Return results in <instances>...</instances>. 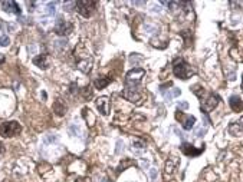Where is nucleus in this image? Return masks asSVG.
I'll return each instance as SVG.
<instances>
[{
  "label": "nucleus",
  "mask_w": 243,
  "mask_h": 182,
  "mask_svg": "<svg viewBox=\"0 0 243 182\" xmlns=\"http://www.w3.org/2000/svg\"><path fill=\"white\" fill-rule=\"evenodd\" d=\"M141 60H143V58H141V56H137V53H134V55H131L130 56V62L131 63H138V62H141Z\"/></svg>",
  "instance_id": "obj_24"
},
{
  "label": "nucleus",
  "mask_w": 243,
  "mask_h": 182,
  "mask_svg": "<svg viewBox=\"0 0 243 182\" xmlns=\"http://www.w3.org/2000/svg\"><path fill=\"white\" fill-rule=\"evenodd\" d=\"M243 132V116L240 118L239 120H235L229 125V133L233 135V136H237Z\"/></svg>",
  "instance_id": "obj_13"
},
{
  "label": "nucleus",
  "mask_w": 243,
  "mask_h": 182,
  "mask_svg": "<svg viewBox=\"0 0 243 182\" xmlns=\"http://www.w3.org/2000/svg\"><path fill=\"white\" fill-rule=\"evenodd\" d=\"M33 63L38 67H40V69H48L49 65H50V58L48 56L46 53L38 55V56H35V58H33Z\"/></svg>",
  "instance_id": "obj_11"
},
{
  "label": "nucleus",
  "mask_w": 243,
  "mask_h": 182,
  "mask_svg": "<svg viewBox=\"0 0 243 182\" xmlns=\"http://www.w3.org/2000/svg\"><path fill=\"white\" fill-rule=\"evenodd\" d=\"M180 149H181V152L184 153V155L194 158V156H199V155H200V153L204 151V145L201 146V148H194L191 144L183 142V144H181V146H180Z\"/></svg>",
  "instance_id": "obj_9"
},
{
  "label": "nucleus",
  "mask_w": 243,
  "mask_h": 182,
  "mask_svg": "<svg viewBox=\"0 0 243 182\" xmlns=\"http://www.w3.org/2000/svg\"><path fill=\"white\" fill-rule=\"evenodd\" d=\"M132 146H135V148H144V142L143 141H134L132 142Z\"/></svg>",
  "instance_id": "obj_30"
},
{
  "label": "nucleus",
  "mask_w": 243,
  "mask_h": 182,
  "mask_svg": "<svg viewBox=\"0 0 243 182\" xmlns=\"http://www.w3.org/2000/svg\"><path fill=\"white\" fill-rule=\"evenodd\" d=\"M95 7H97V2H92V0H78L75 3V9L84 17L91 16L95 12Z\"/></svg>",
  "instance_id": "obj_5"
},
{
  "label": "nucleus",
  "mask_w": 243,
  "mask_h": 182,
  "mask_svg": "<svg viewBox=\"0 0 243 182\" xmlns=\"http://www.w3.org/2000/svg\"><path fill=\"white\" fill-rule=\"evenodd\" d=\"M191 91H193L194 93H196V95L199 96V98H200V99H201V98H203V96L206 95V92H204V87H201L200 85H194V86L191 87Z\"/></svg>",
  "instance_id": "obj_20"
},
{
  "label": "nucleus",
  "mask_w": 243,
  "mask_h": 182,
  "mask_svg": "<svg viewBox=\"0 0 243 182\" xmlns=\"http://www.w3.org/2000/svg\"><path fill=\"white\" fill-rule=\"evenodd\" d=\"M173 72H174V75H176L177 78L183 79V80L189 79L191 75H194V71L191 69V66L186 62L184 59H181V58L174 60V65H173Z\"/></svg>",
  "instance_id": "obj_3"
},
{
  "label": "nucleus",
  "mask_w": 243,
  "mask_h": 182,
  "mask_svg": "<svg viewBox=\"0 0 243 182\" xmlns=\"http://www.w3.org/2000/svg\"><path fill=\"white\" fill-rule=\"evenodd\" d=\"M71 131H72V132H75V133H81L79 128H78V126H75V125H72V126H71Z\"/></svg>",
  "instance_id": "obj_34"
},
{
  "label": "nucleus",
  "mask_w": 243,
  "mask_h": 182,
  "mask_svg": "<svg viewBox=\"0 0 243 182\" xmlns=\"http://www.w3.org/2000/svg\"><path fill=\"white\" fill-rule=\"evenodd\" d=\"M73 30V25L69 20H65L63 17H58L55 22V33L58 36H66Z\"/></svg>",
  "instance_id": "obj_7"
},
{
  "label": "nucleus",
  "mask_w": 243,
  "mask_h": 182,
  "mask_svg": "<svg viewBox=\"0 0 243 182\" xmlns=\"http://www.w3.org/2000/svg\"><path fill=\"white\" fill-rule=\"evenodd\" d=\"M242 87H243V75H242Z\"/></svg>",
  "instance_id": "obj_39"
},
{
  "label": "nucleus",
  "mask_w": 243,
  "mask_h": 182,
  "mask_svg": "<svg viewBox=\"0 0 243 182\" xmlns=\"http://www.w3.org/2000/svg\"><path fill=\"white\" fill-rule=\"evenodd\" d=\"M180 93H181L180 89L174 87V89H173L171 92H163V96H164V99L170 102V100H171L173 98H177V96H180Z\"/></svg>",
  "instance_id": "obj_19"
},
{
  "label": "nucleus",
  "mask_w": 243,
  "mask_h": 182,
  "mask_svg": "<svg viewBox=\"0 0 243 182\" xmlns=\"http://www.w3.org/2000/svg\"><path fill=\"white\" fill-rule=\"evenodd\" d=\"M204 133H206V128H201V129H199V131H197L196 136H197V138H201L203 135H204Z\"/></svg>",
  "instance_id": "obj_32"
},
{
  "label": "nucleus",
  "mask_w": 243,
  "mask_h": 182,
  "mask_svg": "<svg viewBox=\"0 0 243 182\" xmlns=\"http://www.w3.org/2000/svg\"><path fill=\"white\" fill-rule=\"evenodd\" d=\"M76 182H91V179H88V178H81V179H78Z\"/></svg>",
  "instance_id": "obj_36"
},
{
  "label": "nucleus",
  "mask_w": 243,
  "mask_h": 182,
  "mask_svg": "<svg viewBox=\"0 0 243 182\" xmlns=\"http://www.w3.org/2000/svg\"><path fill=\"white\" fill-rule=\"evenodd\" d=\"M58 141V136H52V135H49V136L45 138V142L46 144H52V142H56Z\"/></svg>",
  "instance_id": "obj_27"
},
{
  "label": "nucleus",
  "mask_w": 243,
  "mask_h": 182,
  "mask_svg": "<svg viewBox=\"0 0 243 182\" xmlns=\"http://www.w3.org/2000/svg\"><path fill=\"white\" fill-rule=\"evenodd\" d=\"M2 6H3V10L7 13H15V14H17V16H20V7L17 6L16 2H13V0H9V2H3L2 3Z\"/></svg>",
  "instance_id": "obj_12"
},
{
  "label": "nucleus",
  "mask_w": 243,
  "mask_h": 182,
  "mask_svg": "<svg viewBox=\"0 0 243 182\" xmlns=\"http://www.w3.org/2000/svg\"><path fill=\"white\" fill-rule=\"evenodd\" d=\"M53 111L56 112V115H59V116L65 115V113H66V105L63 103L61 99H58L53 103Z\"/></svg>",
  "instance_id": "obj_17"
},
{
  "label": "nucleus",
  "mask_w": 243,
  "mask_h": 182,
  "mask_svg": "<svg viewBox=\"0 0 243 182\" xmlns=\"http://www.w3.org/2000/svg\"><path fill=\"white\" fill-rule=\"evenodd\" d=\"M22 131V126L16 120H10V122H3L0 123V135L4 138H13L19 135Z\"/></svg>",
  "instance_id": "obj_4"
},
{
  "label": "nucleus",
  "mask_w": 243,
  "mask_h": 182,
  "mask_svg": "<svg viewBox=\"0 0 243 182\" xmlns=\"http://www.w3.org/2000/svg\"><path fill=\"white\" fill-rule=\"evenodd\" d=\"M53 46L58 50H65L68 46V42L66 40H56V42H53Z\"/></svg>",
  "instance_id": "obj_21"
},
{
  "label": "nucleus",
  "mask_w": 243,
  "mask_h": 182,
  "mask_svg": "<svg viewBox=\"0 0 243 182\" xmlns=\"http://www.w3.org/2000/svg\"><path fill=\"white\" fill-rule=\"evenodd\" d=\"M111 83V78H107V76H102V78H98L95 82H94V85H95V87L97 89H104V87H107Z\"/></svg>",
  "instance_id": "obj_18"
},
{
  "label": "nucleus",
  "mask_w": 243,
  "mask_h": 182,
  "mask_svg": "<svg viewBox=\"0 0 243 182\" xmlns=\"http://www.w3.org/2000/svg\"><path fill=\"white\" fill-rule=\"evenodd\" d=\"M121 149L124 151V144H122V141H118L117 142V153H121Z\"/></svg>",
  "instance_id": "obj_29"
},
{
  "label": "nucleus",
  "mask_w": 243,
  "mask_h": 182,
  "mask_svg": "<svg viewBox=\"0 0 243 182\" xmlns=\"http://www.w3.org/2000/svg\"><path fill=\"white\" fill-rule=\"evenodd\" d=\"M132 164H134L132 161H130V159H125L124 162H121V164H119V166H118V171H124V169L127 168V166L132 165Z\"/></svg>",
  "instance_id": "obj_23"
},
{
  "label": "nucleus",
  "mask_w": 243,
  "mask_h": 182,
  "mask_svg": "<svg viewBox=\"0 0 243 182\" xmlns=\"http://www.w3.org/2000/svg\"><path fill=\"white\" fill-rule=\"evenodd\" d=\"M3 152H4V148H3V144L0 142V156L3 155Z\"/></svg>",
  "instance_id": "obj_37"
},
{
  "label": "nucleus",
  "mask_w": 243,
  "mask_h": 182,
  "mask_svg": "<svg viewBox=\"0 0 243 182\" xmlns=\"http://www.w3.org/2000/svg\"><path fill=\"white\" fill-rule=\"evenodd\" d=\"M95 103H97V108H98V111L101 112V115L107 116L109 113V111H111V100H109L107 96L98 98V99L95 100Z\"/></svg>",
  "instance_id": "obj_10"
},
{
  "label": "nucleus",
  "mask_w": 243,
  "mask_h": 182,
  "mask_svg": "<svg viewBox=\"0 0 243 182\" xmlns=\"http://www.w3.org/2000/svg\"><path fill=\"white\" fill-rule=\"evenodd\" d=\"M27 50H29V53H35V52H36V46H35V45H30L29 47H27Z\"/></svg>",
  "instance_id": "obj_35"
},
{
  "label": "nucleus",
  "mask_w": 243,
  "mask_h": 182,
  "mask_svg": "<svg viewBox=\"0 0 243 182\" xmlns=\"http://www.w3.org/2000/svg\"><path fill=\"white\" fill-rule=\"evenodd\" d=\"M55 6H56L55 2H49V3H48V13H49V14H53L55 13Z\"/></svg>",
  "instance_id": "obj_26"
},
{
  "label": "nucleus",
  "mask_w": 243,
  "mask_h": 182,
  "mask_svg": "<svg viewBox=\"0 0 243 182\" xmlns=\"http://www.w3.org/2000/svg\"><path fill=\"white\" fill-rule=\"evenodd\" d=\"M81 93H82V98L84 99H86V98H91L92 96V91H91V87L89 86H85L81 89Z\"/></svg>",
  "instance_id": "obj_22"
},
{
  "label": "nucleus",
  "mask_w": 243,
  "mask_h": 182,
  "mask_svg": "<svg viewBox=\"0 0 243 182\" xmlns=\"http://www.w3.org/2000/svg\"><path fill=\"white\" fill-rule=\"evenodd\" d=\"M144 76H145V71L140 69V67H134L131 69L125 76V89L122 91V96L125 99L140 103L141 100V93H140V87H141V82H143Z\"/></svg>",
  "instance_id": "obj_1"
},
{
  "label": "nucleus",
  "mask_w": 243,
  "mask_h": 182,
  "mask_svg": "<svg viewBox=\"0 0 243 182\" xmlns=\"http://www.w3.org/2000/svg\"><path fill=\"white\" fill-rule=\"evenodd\" d=\"M229 105H230V108L232 111H235V112H240L243 109V100L240 99L239 96H230V99H229Z\"/></svg>",
  "instance_id": "obj_14"
},
{
  "label": "nucleus",
  "mask_w": 243,
  "mask_h": 182,
  "mask_svg": "<svg viewBox=\"0 0 243 182\" xmlns=\"http://www.w3.org/2000/svg\"><path fill=\"white\" fill-rule=\"evenodd\" d=\"M4 60V55H0V63Z\"/></svg>",
  "instance_id": "obj_38"
},
{
  "label": "nucleus",
  "mask_w": 243,
  "mask_h": 182,
  "mask_svg": "<svg viewBox=\"0 0 243 182\" xmlns=\"http://www.w3.org/2000/svg\"><path fill=\"white\" fill-rule=\"evenodd\" d=\"M9 43H10V39L6 34L0 36V46H9Z\"/></svg>",
  "instance_id": "obj_25"
},
{
  "label": "nucleus",
  "mask_w": 243,
  "mask_h": 182,
  "mask_svg": "<svg viewBox=\"0 0 243 182\" xmlns=\"http://www.w3.org/2000/svg\"><path fill=\"white\" fill-rule=\"evenodd\" d=\"M219 100H220V98H219L216 93H207L206 96H203L201 98V112L204 113V115H207L210 111H213L216 106L219 105Z\"/></svg>",
  "instance_id": "obj_6"
},
{
  "label": "nucleus",
  "mask_w": 243,
  "mask_h": 182,
  "mask_svg": "<svg viewBox=\"0 0 243 182\" xmlns=\"http://www.w3.org/2000/svg\"><path fill=\"white\" fill-rule=\"evenodd\" d=\"M82 116H84V119L86 120V123H88L89 126H92V125L95 123V116H94L91 109H88V108L82 109Z\"/></svg>",
  "instance_id": "obj_16"
},
{
  "label": "nucleus",
  "mask_w": 243,
  "mask_h": 182,
  "mask_svg": "<svg viewBox=\"0 0 243 182\" xmlns=\"http://www.w3.org/2000/svg\"><path fill=\"white\" fill-rule=\"evenodd\" d=\"M176 119L180 120L181 126H183L186 131H190V129L194 126V123H196V118H194V116L186 115V113H183L180 109H177V112H176Z\"/></svg>",
  "instance_id": "obj_8"
},
{
  "label": "nucleus",
  "mask_w": 243,
  "mask_h": 182,
  "mask_svg": "<svg viewBox=\"0 0 243 182\" xmlns=\"http://www.w3.org/2000/svg\"><path fill=\"white\" fill-rule=\"evenodd\" d=\"M189 108V103H187V102H178V109H187Z\"/></svg>",
  "instance_id": "obj_31"
},
{
  "label": "nucleus",
  "mask_w": 243,
  "mask_h": 182,
  "mask_svg": "<svg viewBox=\"0 0 243 182\" xmlns=\"http://www.w3.org/2000/svg\"><path fill=\"white\" fill-rule=\"evenodd\" d=\"M174 169H176V162L173 159H167L165 162V166H164V176L165 178H170L174 174Z\"/></svg>",
  "instance_id": "obj_15"
},
{
  "label": "nucleus",
  "mask_w": 243,
  "mask_h": 182,
  "mask_svg": "<svg viewBox=\"0 0 243 182\" xmlns=\"http://www.w3.org/2000/svg\"><path fill=\"white\" fill-rule=\"evenodd\" d=\"M141 166H143L144 169H145V168H148V166H150V161H148V159L143 161V162H141Z\"/></svg>",
  "instance_id": "obj_33"
},
{
  "label": "nucleus",
  "mask_w": 243,
  "mask_h": 182,
  "mask_svg": "<svg viewBox=\"0 0 243 182\" xmlns=\"http://www.w3.org/2000/svg\"><path fill=\"white\" fill-rule=\"evenodd\" d=\"M150 175H151V179H153V182L157 181V171H155L154 168H151V169H150Z\"/></svg>",
  "instance_id": "obj_28"
},
{
  "label": "nucleus",
  "mask_w": 243,
  "mask_h": 182,
  "mask_svg": "<svg viewBox=\"0 0 243 182\" xmlns=\"http://www.w3.org/2000/svg\"><path fill=\"white\" fill-rule=\"evenodd\" d=\"M73 58L76 62V67L82 71L84 73H88L92 67V55L89 52V49L86 47L84 42H81L79 45L75 47L73 50Z\"/></svg>",
  "instance_id": "obj_2"
}]
</instances>
